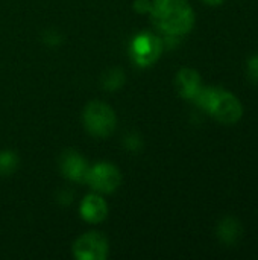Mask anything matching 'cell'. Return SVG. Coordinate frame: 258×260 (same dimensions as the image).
Listing matches in <instances>:
<instances>
[{
	"label": "cell",
	"instance_id": "obj_14",
	"mask_svg": "<svg viewBox=\"0 0 258 260\" xmlns=\"http://www.w3.org/2000/svg\"><path fill=\"white\" fill-rule=\"evenodd\" d=\"M125 146H126L131 152H137V151L141 149L143 142H141V139H140L137 134H129V136H126V139H125Z\"/></svg>",
	"mask_w": 258,
	"mask_h": 260
},
{
	"label": "cell",
	"instance_id": "obj_7",
	"mask_svg": "<svg viewBox=\"0 0 258 260\" xmlns=\"http://www.w3.org/2000/svg\"><path fill=\"white\" fill-rule=\"evenodd\" d=\"M175 85H176V90H178L181 98L193 101L195 96L198 94V91L202 87L201 75L193 69L184 67V69H181L178 72L176 79H175Z\"/></svg>",
	"mask_w": 258,
	"mask_h": 260
},
{
	"label": "cell",
	"instance_id": "obj_13",
	"mask_svg": "<svg viewBox=\"0 0 258 260\" xmlns=\"http://www.w3.org/2000/svg\"><path fill=\"white\" fill-rule=\"evenodd\" d=\"M246 73L251 82L258 84V55H252L246 62Z\"/></svg>",
	"mask_w": 258,
	"mask_h": 260
},
{
	"label": "cell",
	"instance_id": "obj_10",
	"mask_svg": "<svg viewBox=\"0 0 258 260\" xmlns=\"http://www.w3.org/2000/svg\"><path fill=\"white\" fill-rule=\"evenodd\" d=\"M217 238L225 245H234L239 242L242 236V225L240 222L233 216H225L219 221L216 229Z\"/></svg>",
	"mask_w": 258,
	"mask_h": 260
},
{
	"label": "cell",
	"instance_id": "obj_12",
	"mask_svg": "<svg viewBox=\"0 0 258 260\" xmlns=\"http://www.w3.org/2000/svg\"><path fill=\"white\" fill-rule=\"evenodd\" d=\"M18 166V158L12 151H2L0 152V175L8 177L15 172Z\"/></svg>",
	"mask_w": 258,
	"mask_h": 260
},
{
	"label": "cell",
	"instance_id": "obj_17",
	"mask_svg": "<svg viewBox=\"0 0 258 260\" xmlns=\"http://www.w3.org/2000/svg\"><path fill=\"white\" fill-rule=\"evenodd\" d=\"M204 3H207V5H210V6H219V5H222L225 0H202Z\"/></svg>",
	"mask_w": 258,
	"mask_h": 260
},
{
	"label": "cell",
	"instance_id": "obj_1",
	"mask_svg": "<svg viewBox=\"0 0 258 260\" xmlns=\"http://www.w3.org/2000/svg\"><path fill=\"white\" fill-rule=\"evenodd\" d=\"M149 12L154 24L164 35L182 37L195 24V11L187 0H155Z\"/></svg>",
	"mask_w": 258,
	"mask_h": 260
},
{
	"label": "cell",
	"instance_id": "obj_2",
	"mask_svg": "<svg viewBox=\"0 0 258 260\" xmlns=\"http://www.w3.org/2000/svg\"><path fill=\"white\" fill-rule=\"evenodd\" d=\"M199 108L224 125H234L243 117V105L231 91L220 87H201L193 99Z\"/></svg>",
	"mask_w": 258,
	"mask_h": 260
},
{
	"label": "cell",
	"instance_id": "obj_5",
	"mask_svg": "<svg viewBox=\"0 0 258 260\" xmlns=\"http://www.w3.org/2000/svg\"><path fill=\"white\" fill-rule=\"evenodd\" d=\"M85 181L93 190L100 193H111L119 187L122 177L116 166L109 163H97L88 168Z\"/></svg>",
	"mask_w": 258,
	"mask_h": 260
},
{
	"label": "cell",
	"instance_id": "obj_3",
	"mask_svg": "<svg viewBox=\"0 0 258 260\" xmlns=\"http://www.w3.org/2000/svg\"><path fill=\"white\" fill-rule=\"evenodd\" d=\"M85 128L96 137H106L116 128L114 110L103 102H90L84 111Z\"/></svg>",
	"mask_w": 258,
	"mask_h": 260
},
{
	"label": "cell",
	"instance_id": "obj_11",
	"mask_svg": "<svg viewBox=\"0 0 258 260\" xmlns=\"http://www.w3.org/2000/svg\"><path fill=\"white\" fill-rule=\"evenodd\" d=\"M125 82V73L119 69H111L108 70L103 78H102V85L105 90L108 91H114L119 87H122V84Z\"/></svg>",
	"mask_w": 258,
	"mask_h": 260
},
{
	"label": "cell",
	"instance_id": "obj_8",
	"mask_svg": "<svg viewBox=\"0 0 258 260\" xmlns=\"http://www.w3.org/2000/svg\"><path fill=\"white\" fill-rule=\"evenodd\" d=\"M87 171H88V165L85 163V160L75 151H65L62 154V160H61V172L64 174L65 178L71 180V181H85L87 177Z\"/></svg>",
	"mask_w": 258,
	"mask_h": 260
},
{
	"label": "cell",
	"instance_id": "obj_6",
	"mask_svg": "<svg viewBox=\"0 0 258 260\" xmlns=\"http://www.w3.org/2000/svg\"><path fill=\"white\" fill-rule=\"evenodd\" d=\"M73 251L79 260H103L108 254V242L99 233H87L75 242Z\"/></svg>",
	"mask_w": 258,
	"mask_h": 260
},
{
	"label": "cell",
	"instance_id": "obj_4",
	"mask_svg": "<svg viewBox=\"0 0 258 260\" xmlns=\"http://www.w3.org/2000/svg\"><path fill=\"white\" fill-rule=\"evenodd\" d=\"M163 40L152 34H140L132 40L131 55L140 67H149L160 58L163 52Z\"/></svg>",
	"mask_w": 258,
	"mask_h": 260
},
{
	"label": "cell",
	"instance_id": "obj_15",
	"mask_svg": "<svg viewBox=\"0 0 258 260\" xmlns=\"http://www.w3.org/2000/svg\"><path fill=\"white\" fill-rule=\"evenodd\" d=\"M44 41L47 44H52V46L59 44L61 43V35L58 32H55V30H47L46 35H44Z\"/></svg>",
	"mask_w": 258,
	"mask_h": 260
},
{
	"label": "cell",
	"instance_id": "obj_9",
	"mask_svg": "<svg viewBox=\"0 0 258 260\" xmlns=\"http://www.w3.org/2000/svg\"><path fill=\"white\" fill-rule=\"evenodd\" d=\"M81 215L87 222L99 224L108 215L106 203L99 195H88L84 198V201L81 204Z\"/></svg>",
	"mask_w": 258,
	"mask_h": 260
},
{
	"label": "cell",
	"instance_id": "obj_16",
	"mask_svg": "<svg viewBox=\"0 0 258 260\" xmlns=\"http://www.w3.org/2000/svg\"><path fill=\"white\" fill-rule=\"evenodd\" d=\"M151 6H152V3L149 0H135V3H134V8L138 12H148V11H151Z\"/></svg>",
	"mask_w": 258,
	"mask_h": 260
}]
</instances>
